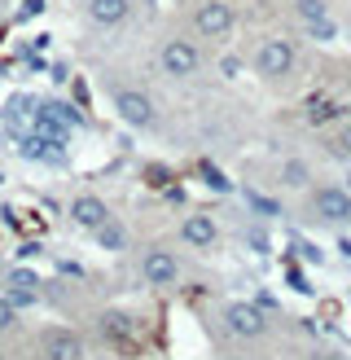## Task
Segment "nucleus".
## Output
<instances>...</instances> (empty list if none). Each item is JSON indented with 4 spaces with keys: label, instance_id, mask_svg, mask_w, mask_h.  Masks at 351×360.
I'll use <instances>...</instances> for the list:
<instances>
[{
    "label": "nucleus",
    "instance_id": "nucleus-1",
    "mask_svg": "<svg viewBox=\"0 0 351 360\" xmlns=\"http://www.w3.org/2000/svg\"><path fill=\"white\" fill-rule=\"evenodd\" d=\"M114 110H119V119L128 123V128H150V123H154V101L145 93H136V88H119V93H114Z\"/></svg>",
    "mask_w": 351,
    "mask_h": 360
},
{
    "label": "nucleus",
    "instance_id": "nucleus-2",
    "mask_svg": "<svg viewBox=\"0 0 351 360\" xmlns=\"http://www.w3.org/2000/svg\"><path fill=\"white\" fill-rule=\"evenodd\" d=\"M294 44L290 40H268V44H259V53H255V66L263 70V75H272V79H281V75H290L294 70Z\"/></svg>",
    "mask_w": 351,
    "mask_h": 360
},
{
    "label": "nucleus",
    "instance_id": "nucleus-3",
    "mask_svg": "<svg viewBox=\"0 0 351 360\" xmlns=\"http://www.w3.org/2000/svg\"><path fill=\"white\" fill-rule=\"evenodd\" d=\"M202 66V53L193 49L189 40H167L163 44V70L171 79H185V75H193V70Z\"/></svg>",
    "mask_w": 351,
    "mask_h": 360
},
{
    "label": "nucleus",
    "instance_id": "nucleus-4",
    "mask_svg": "<svg viewBox=\"0 0 351 360\" xmlns=\"http://www.w3.org/2000/svg\"><path fill=\"white\" fill-rule=\"evenodd\" d=\"M193 27L202 35H211V40H220V35L233 31V9H228L224 0H206V5H198V13H193Z\"/></svg>",
    "mask_w": 351,
    "mask_h": 360
},
{
    "label": "nucleus",
    "instance_id": "nucleus-5",
    "mask_svg": "<svg viewBox=\"0 0 351 360\" xmlns=\"http://www.w3.org/2000/svg\"><path fill=\"white\" fill-rule=\"evenodd\" d=\"M224 326L233 338H259L263 334V312L255 303H233V308L224 312Z\"/></svg>",
    "mask_w": 351,
    "mask_h": 360
},
{
    "label": "nucleus",
    "instance_id": "nucleus-6",
    "mask_svg": "<svg viewBox=\"0 0 351 360\" xmlns=\"http://www.w3.org/2000/svg\"><path fill=\"white\" fill-rule=\"evenodd\" d=\"M140 273H145L150 285H171L176 273H180V264H176V255H167V250H150V255L140 259Z\"/></svg>",
    "mask_w": 351,
    "mask_h": 360
},
{
    "label": "nucleus",
    "instance_id": "nucleus-7",
    "mask_svg": "<svg viewBox=\"0 0 351 360\" xmlns=\"http://www.w3.org/2000/svg\"><path fill=\"white\" fill-rule=\"evenodd\" d=\"M40 352H44L48 360H79V356H84V338L70 334V330H53L44 343H40Z\"/></svg>",
    "mask_w": 351,
    "mask_h": 360
},
{
    "label": "nucleus",
    "instance_id": "nucleus-8",
    "mask_svg": "<svg viewBox=\"0 0 351 360\" xmlns=\"http://www.w3.org/2000/svg\"><path fill=\"white\" fill-rule=\"evenodd\" d=\"M70 220H75V224H84V229H101L105 220H110V211H105V202H101V198L84 193V198H75V202H70Z\"/></svg>",
    "mask_w": 351,
    "mask_h": 360
},
{
    "label": "nucleus",
    "instance_id": "nucleus-9",
    "mask_svg": "<svg viewBox=\"0 0 351 360\" xmlns=\"http://www.w3.org/2000/svg\"><path fill=\"white\" fill-rule=\"evenodd\" d=\"M128 0H88V18H93L97 27H123L128 22Z\"/></svg>",
    "mask_w": 351,
    "mask_h": 360
},
{
    "label": "nucleus",
    "instance_id": "nucleus-10",
    "mask_svg": "<svg viewBox=\"0 0 351 360\" xmlns=\"http://www.w3.org/2000/svg\"><path fill=\"white\" fill-rule=\"evenodd\" d=\"M316 211H321L325 220H351V193H347V185L343 189H321V193H316Z\"/></svg>",
    "mask_w": 351,
    "mask_h": 360
},
{
    "label": "nucleus",
    "instance_id": "nucleus-11",
    "mask_svg": "<svg viewBox=\"0 0 351 360\" xmlns=\"http://www.w3.org/2000/svg\"><path fill=\"white\" fill-rule=\"evenodd\" d=\"M216 220H211V215H189V220L180 224V238L189 242V246H211L216 242Z\"/></svg>",
    "mask_w": 351,
    "mask_h": 360
},
{
    "label": "nucleus",
    "instance_id": "nucleus-12",
    "mask_svg": "<svg viewBox=\"0 0 351 360\" xmlns=\"http://www.w3.org/2000/svg\"><path fill=\"white\" fill-rule=\"evenodd\" d=\"M101 334L105 338H132L136 334V321L128 312H101Z\"/></svg>",
    "mask_w": 351,
    "mask_h": 360
},
{
    "label": "nucleus",
    "instance_id": "nucleus-13",
    "mask_svg": "<svg viewBox=\"0 0 351 360\" xmlns=\"http://www.w3.org/2000/svg\"><path fill=\"white\" fill-rule=\"evenodd\" d=\"M294 13L303 18L307 27H312V22H325V18H329V9H325V0H294Z\"/></svg>",
    "mask_w": 351,
    "mask_h": 360
},
{
    "label": "nucleus",
    "instance_id": "nucleus-14",
    "mask_svg": "<svg viewBox=\"0 0 351 360\" xmlns=\"http://www.w3.org/2000/svg\"><path fill=\"white\" fill-rule=\"evenodd\" d=\"M40 115L58 119L62 128H75V123H79V110H70V105H62V101H44V105H40Z\"/></svg>",
    "mask_w": 351,
    "mask_h": 360
},
{
    "label": "nucleus",
    "instance_id": "nucleus-15",
    "mask_svg": "<svg viewBox=\"0 0 351 360\" xmlns=\"http://www.w3.org/2000/svg\"><path fill=\"white\" fill-rule=\"evenodd\" d=\"M97 238H101V246H105V250H123V246H128V233H123L119 224H110V220L97 229Z\"/></svg>",
    "mask_w": 351,
    "mask_h": 360
},
{
    "label": "nucleus",
    "instance_id": "nucleus-16",
    "mask_svg": "<svg viewBox=\"0 0 351 360\" xmlns=\"http://www.w3.org/2000/svg\"><path fill=\"white\" fill-rule=\"evenodd\" d=\"M333 115V101H325V97H312V105H307V123H325Z\"/></svg>",
    "mask_w": 351,
    "mask_h": 360
},
{
    "label": "nucleus",
    "instance_id": "nucleus-17",
    "mask_svg": "<svg viewBox=\"0 0 351 360\" xmlns=\"http://www.w3.org/2000/svg\"><path fill=\"white\" fill-rule=\"evenodd\" d=\"M27 110H35V101H31V97H13V101H9V110H5V115H9V119L18 123V119H22Z\"/></svg>",
    "mask_w": 351,
    "mask_h": 360
},
{
    "label": "nucleus",
    "instance_id": "nucleus-18",
    "mask_svg": "<svg viewBox=\"0 0 351 360\" xmlns=\"http://www.w3.org/2000/svg\"><path fill=\"white\" fill-rule=\"evenodd\" d=\"M9 285H22V290H35V273H27V268H13V273H9Z\"/></svg>",
    "mask_w": 351,
    "mask_h": 360
},
{
    "label": "nucleus",
    "instance_id": "nucleus-19",
    "mask_svg": "<svg viewBox=\"0 0 351 360\" xmlns=\"http://www.w3.org/2000/svg\"><path fill=\"white\" fill-rule=\"evenodd\" d=\"M9 299H13V308H31V303H35V290H22V285H13Z\"/></svg>",
    "mask_w": 351,
    "mask_h": 360
},
{
    "label": "nucleus",
    "instance_id": "nucleus-20",
    "mask_svg": "<svg viewBox=\"0 0 351 360\" xmlns=\"http://www.w3.org/2000/svg\"><path fill=\"white\" fill-rule=\"evenodd\" d=\"M13 316H18L13 299H0V330H9V326H13Z\"/></svg>",
    "mask_w": 351,
    "mask_h": 360
},
{
    "label": "nucleus",
    "instance_id": "nucleus-21",
    "mask_svg": "<svg viewBox=\"0 0 351 360\" xmlns=\"http://www.w3.org/2000/svg\"><path fill=\"white\" fill-rule=\"evenodd\" d=\"M338 154L351 158V123H343V132H338Z\"/></svg>",
    "mask_w": 351,
    "mask_h": 360
},
{
    "label": "nucleus",
    "instance_id": "nucleus-22",
    "mask_svg": "<svg viewBox=\"0 0 351 360\" xmlns=\"http://www.w3.org/2000/svg\"><path fill=\"white\" fill-rule=\"evenodd\" d=\"M307 31L316 35V40H329V35H333V22H329V18H325V22H312Z\"/></svg>",
    "mask_w": 351,
    "mask_h": 360
},
{
    "label": "nucleus",
    "instance_id": "nucleus-23",
    "mask_svg": "<svg viewBox=\"0 0 351 360\" xmlns=\"http://www.w3.org/2000/svg\"><path fill=\"white\" fill-rule=\"evenodd\" d=\"M202 176H206V180H211V185H216V189H228V180H224V176H220L216 167H211V163H202Z\"/></svg>",
    "mask_w": 351,
    "mask_h": 360
},
{
    "label": "nucleus",
    "instance_id": "nucleus-24",
    "mask_svg": "<svg viewBox=\"0 0 351 360\" xmlns=\"http://www.w3.org/2000/svg\"><path fill=\"white\" fill-rule=\"evenodd\" d=\"M40 9H44V0H27V5H22V13H18V18H35Z\"/></svg>",
    "mask_w": 351,
    "mask_h": 360
},
{
    "label": "nucleus",
    "instance_id": "nucleus-25",
    "mask_svg": "<svg viewBox=\"0 0 351 360\" xmlns=\"http://www.w3.org/2000/svg\"><path fill=\"white\" fill-rule=\"evenodd\" d=\"M343 185H347V193H351V172H347V180H343Z\"/></svg>",
    "mask_w": 351,
    "mask_h": 360
}]
</instances>
